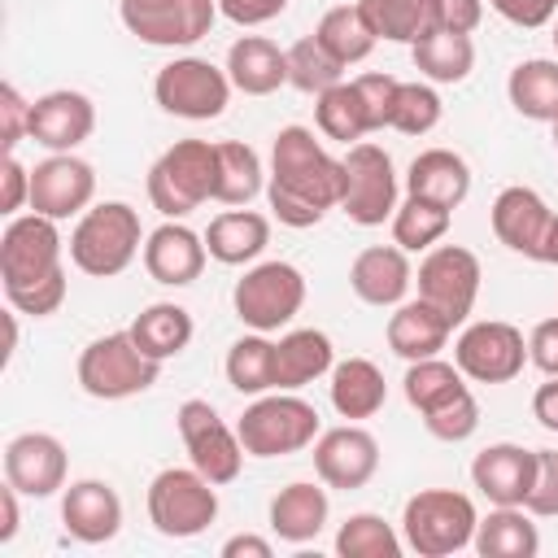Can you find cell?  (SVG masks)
Segmentation results:
<instances>
[{
	"label": "cell",
	"mask_w": 558,
	"mask_h": 558,
	"mask_svg": "<svg viewBox=\"0 0 558 558\" xmlns=\"http://www.w3.org/2000/svg\"><path fill=\"white\" fill-rule=\"evenodd\" d=\"M344 192V161L314 140L310 126H283L270 144V174H266V201L270 214L292 227H318L327 209H340Z\"/></svg>",
	"instance_id": "6da1fadb"
},
{
	"label": "cell",
	"mask_w": 558,
	"mask_h": 558,
	"mask_svg": "<svg viewBox=\"0 0 558 558\" xmlns=\"http://www.w3.org/2000/svg\"><path fill=\"white\" fill-rule=\"evenodd\" d=\"M144 240L140 214L126 201H100L78 214L70 231V262L92 279H113L144 253Z\"/></svg>",
	"instance_id": "7a4b0ae2"
},
{
	"label": "cell",
	"mask_w": 558,
	"mask_h": 558,
	"mask_svg": "<svg viewBox=\"0 0 558 558\" xmlns=\"http://www.w3.org/2000/svg\"><path fill=\"white\" fill-rule=\"evenodd\" d=\"M218 192V144L179 140L148 170V201L161 218H187Z\"/></svg>",
	"instance_id": "3957f363"
},
{
	"label": "cell",
	"mask_w": 558,
	"mask_h": 558,
	"mask_svg": "<svg viewBox=\"0 0 558 558\" xmlns=\"http://www.w3.org/2000/svg\"><path fill=\"white\" fill-rule=\"evenodd\" d=\"M475 501L458 488H418L401 510V541L418 558H449L475 541Z\"/></svg>",
	"instance_id": "277c9868"
},
{
	"label": "cell",
	"mask_w": 558,
	"mask_h": 558,
	"mask_svg": "<svg viewBox=\"0 0 558 558\" xmlns=\"http://www.w3.org/2000/svg\"><path fill=\"white\" fill-rule=\"evenodd\" d=\"M248 458H288L318 440V410L296 392H262L235 423Z\"/></svg>",
	"instance_id": "5b68a950"
},
{
	"label": "cell",
	"mask_w": 558,
	"mask_h": 558,
	"mask_svg": "<svg viewBox=\"0 0 558 558\" xmlns=\"http://www.w3.org/2000/svg\"><path fill=\"white\" fill-rule=\"evenodd\" d=\"M78 388L96 401H126V397H140L157 384L161 375V362L148 357L131 331H109V336H96L83 353H78Z\"/></svg>",
	"instance_id": "8992f818"
},
{
	"label": "cell",
	"mask_w": 558,
	"mask_h": 558,
	"mask_svg": "<svg viewBox=\"0 0 558 558\" xmlns=\"http://www.w3.org/2000/svg\"><path fill=\"white\" fill-rule=\"evenodd\" d=\"M218 519V484L196 466H166L148 484V523L170 541H192Z\"/></svg>",
	"instance_id": "52a82bcc"
},
{
	"label": "cell",
	"mask_w": 558,
	"mask_h": 558,
	"mask_svg": "<svg viewBox=\"0 0 558 558\" xmlns=\"http://www.w3.org/2000/svg\"><path fill=\"white\" fill-rule=\"evenodd\" d=\"M235 318L253 331H279L288 327L305 305V275L292 262H257L248 266L231 288Z\"/></svg>",
	"instance_id": "ba28073f"
},
{
	"label": "cell",
	"mask_w": 558,
	"mask_h": 558,
	"mask_svg": "<svg viewBox=\"0 0 558 558\" xmlns=\"http://www.w3.org/2000/svg\"><path fill=\"white\" fill-rule=\"evenodd\" d=\"M231 92L235 87H231L227 70H218L205 57H174L153 78V100L170 118H187V122H214V118H222Z\"/></svg>",
	"instance_id": "9c48e42d"
},
{
	"label": "cell",
	"mask_w": 558,
	"mask_h": 558,
	"mask_svg": "<svg viewBox=\"0 0 558 558\" xmlns=\"http://www.w3.org/2000/svg\"><path fill=\"white\" fill-rule=\"evenodd\" d=\"M61 253H65V240L57 231V218H44V214H17L9 218L4 235H0V283H4V296L9 292H22L39 279H52L61 275Z\"/></svg>",
	"instance_id": "30bf717a"
},
{
	"label": "cell",
	"mask_w": 558,
	"mask_h": 558,
	"mask_svg": "<svg viewBox=\"0 0 558 558\" xmlns=\"http://www.w3.org/2000/svg\"><path fill=\"white\" fill-rule=\"evenodd\" d=\"M340 161H344V192H340L344 218L357 222V227L392 222V214H397V170H392V157L379 144L357 140V144H349V153Z\"/></svg>",
	"instance_id": "8fae6325"
},
{
	"label": "cell",
	"mask_w": 558,
	"mask_h": 558,
	"mask_svg": "<svg viewBox=\"0 0 558 558\" xmlns=\"http://www.w3.org/2000/svg\"><path fill=\"white\" fill-rule=\"evenodd\" d=\"M179 423V436H183V449H187V462L214 480L218 488L240 480V466H244V445H240V432L222 423V414L205 401V397H187L174 414Z\"/></svg>",
	"instance_id": "7c38bea8"
},
{
	"label": "cell",
	"mask_w": 558,
	"mask_h": 558,
	"mask_svg": "<svg viewBox=\"0 0 558 558\" xmlns=\"http://www.w3.org/2000/svg\"><path fill=\"white\" fill-rule=\"evenodd\" d=\"M122 26L153 48H187L218 22V0H118Z\"/></svg>",
	"instance_id": "4fadbf2b"
},
{
	"label": "cell",
	"mask_w": 558,
	"mask_h": 558,
	"mask_svg": "<svg viewBox=\"0 0 558 558\" xmlns=\"http://www.w3.org/2000/svg\"><path fill=\"white\" fill-rule=\"evenodd\" d=\"M480 279H484L480 257L471 248H462V244H436V248H427V257L414 270L418 301H427L432 310H440L453 327H462L466 314L475 310Z\"/></svg>",
	"instance_id": "5bb4252c"
},
{
	"label": "cell",
	"mask_w": 558,
	"mask_h": 558,
	"mask_svg": "<svg viewBox=\"0 0 558 558\" xmlns=\"http://www.w3.org/2000/svg\"><path fill=\"white\" fill-rule=\"evenodd\" d=\"M453 362L475 384H510V379H519V371L527 362V340L506 318H480L458 331Z\"/></svg>",
	"instance_id": "9a60e30c"
},
{
	"label": "cell",
	"mask_w": 558,
	"mask_h": 558,
	"mask_svg": "<svg viewBox=\"0 0 558 558\" xmlns=\"http://www.w3.org/2000/svg\"><path fill=\"white\" fill-rule=\"evenodd\" d=\"M314 471L327 488H340V493L366 488L379 471V440L362 423L327 427L314 440Z\"/></svg>",
	"instance_id": "2e32d148"
},
{
	"label": "cell",
	"mask_w": 558,
	"mask_h": 558,
	"mask_svg": "<svg viewBox=\"0 0 558 558\" xmlns=\"http://www.w3.org/2000/svg\"><path fill=\"white\" fill-rule=\"evenodd\" d=\"M96 196V170L92 161L74 157V153H52L31 170V209L44 218H78L83 209H92Z\"/></svg>",
	"instance_id": "e0dca14e"
},
{
	"label": "cell",
	"mask_w": 558,
	"mask_h": 558,
	"mask_svg": "<svg viewBox=\"0 0 558 558\" xmlns=\"http://www.w3.org/2000/svg\"><path fill=\"white\" fill-rule=\"evenodd\" d=\"M65 445L52 432H22L4 445V480L22 497H52L65 488Z\"/></svg>",
	"instance_id": "ac0fdd59"
},
{
	"label": "cell",
	"mask_w": 558,
	"mask_h": 558,
	"mask_svg": "<svg viewBox=\"0 0 558 558\" xmlns=\"http://www.w3.org/2000/svg\"><path fill=\"white\" fill-rule=\"evenodd\" d=\"M96 131V105L87 92L57 87L31 100V140L48 153H74Z\"/></svg>",
	"instance_id": "d6986e66"
},
{
	"label": "cell",
	"mask_w": 558,
	"mask_h": 558,
	"mask_svg": "<svg viewBox=\"0 0 558 558\" xmlns=\"http://www.w3.org/2000/svg\"><path fill=\"white\" fill-rule=\"evenodd\" d=\"M488 218H493V235H497L510 253L541 262V244H545V231H549V222H554V209L545 205V196H541L536 187H523V183L501 187Z\"/></svg>",
	"instance_id": "ffe728a7"
},
{
	"label": "cell",
	"mask_w": 558,
	"mask_h": 558,
	"mask_svg": "<svg viewBox=\"0 0 558 558\" xmlns=\"http://www.w3.org/2000/svg\"><path fill=\"white\" fill-rule=\"evenodd\" d=\"M205 257H209L205 235H196L192 227H183V218H166L144 240V270H148V279H157L166 288L196 283L201 270H205Z\"/></svg>",
	"instance_id": "44dd1931"
},
{
	"label": "cell",
	"mask_w": 558,
	"mask_h": 558,
	"mask_svg": "<svg viewBox=\"0 0 558 558\" xmlns=\"http://www.w3.org/2000/svg\"><path fill=\"white\" fill-rule=\"evenodd\" d=\"M349 288L357 301L375 305V310H397L405 301V292L414 288V266L410 253L401 244H371L353 257L349 266Z\"/></svg>",
	"instance_id": "7402d4cb"
},
{
	"label": "cell",
	"mask_w": 558,
	"mask_h": 558,
	"mask_svg": "<svg viewBox=\"0 0 558 558\" xmlns=\"http://www.w3.org/2000/svg\"><path fill=\"white\" fill-rule=\"evenodd\" d=\"M61 523L83 545H105L122 532V497L109 480H74L61 493Z\"/></svg>",
	"instance_id": "603a6c76"
},
{
	"label": "cell",
	"mask_w": 558,
	"mask_h": 558,
	"mask_svg": "<svg viewBox=\"0 0 558 558\" xmlns=\"http://www.w3.org/2000/svg\"><path fill=\"white\" fill-rule=\"evenodd\" d=\"M532 475H536V449H523V445H510V440L484 445L471 462V484L493 506H523L527 488H532Z\"/></svg>",
	"instance_id": "cb8c5ba5"
},
{
	"label": "cell",
	"mask_w": 558,
	"mask_h": 558,
	"mask_svg": "<svg viewBox=\"0 0 558 558\" xmlns=\"http://www.w3.org/2000/svg\"><path fill=\"white\" fill-rule=\"evenodd\" d=\"M227 78L244 96H270L288 83V48H279L266 35H240L227 48Z\"/></svg>",
	"instance_id": "d4e9b609"
},
{
	"label": "cell",
	"mask_w": 558,
	"mask_h": 558,
	"mask_svg": "<svg viewBox=\"0 0 558 558\" xmlns=\"http://www.w3.org/2000/svg\"><path fill=\"white\" fill-rule=\"evenodd\" d=\"M336 366V349L331 336L318 327H292L288 336L275 340V388L296 392L323 375H331Z\"/></svg>",
	"instance_id": "484cf974"
},
{
	"label": "cell",
	"mask_w": 558,
	"mask_h": 558,
	"mask_svg": "<svg viewBox=\"0 0 558 558\" xmlns=\"http://www.w3.org/2000/svg\"><path fill=\"white\" fill-rule=\"evenodd\" d=\"M331 501L327 488L314 480H292L270 497V532L288 545H305L327 527Z\"/></svg>",
	"instance_id": "4316f807"
},
{
	"label": "cell",
	"mask_w": 558,
	"mask_h": 558,
	"mask_svg": "<svg viewBox=\"0 0 558 558\" xmlns=\"http://www.w3.org/2000/svg\"><path fill=\"white\" fill-rule=\"evenodd\" d=\"M384 336H388V349H392L397 357L418 362V357H436V353L449 344L453 323H449L440 310H432L427 301L414 296V301H401V305L388 314Z\"/></svg>",
	"instance_id": "83f0119b"
},
{
	"label": "cell",
	"mask_w": 558,
	"mask_h": 558,
	"mask_svg": "<svg viewBox=\"0 0 558 558\" xmlns=\"http://www.w3.org/2000/svg\"><path fill=\"white\" fill-rule=\"evenodd\" d=\"M405 196H423L445 209H458L471 196V166L453 148H423L405 170Z\"/></svg>",
	"instance_id": "f1b7e54d"
},
{
	"label": "cell",
	"mask_w": 558,
	"mask_h": 558,
	"mask_svg": "<svg viewBox=\"0 0 558 558\" xmlns=\"http://www.w3.org/2000/svg\"><path fill=\"white\" fill-rule=\"evenodd\" d=\"M266 244H270V218L248 205H235V209H222L218 218H209L205 248L222 266H248L262 257Z\"/></svg>",
	"instance_id": "f546056e"
},
{
	"label": "cell",
	"mask_w": 558,
	"mask_h": 558,
	"mask_svg": "<svg viewBox=\"0 0 558 558\" xmlns=\"http://www.w3.org/2000/svg\"><path fill=\"white\" fill-rule=\"evenodd\" d=\"M331 405L340 418L357 423V418H375L388 401V384H384V371L371 362V357H344L331 366Z\"/></svg>",
	"instance_id": "4dcf8cb0"
},
{
	"label": "cell",
	"mask_w": 558,
	"mask_h": 558,
	"mask_svg": "<svg viewBox=\"0 0 558 558\" xmlns=\"http://www.w3.org/2000/svg\"><path fill=\"white\" fill-rule=\"evenodd\" d=\"M475 554L480 558H536L541 554V532L523 506H493L475 523Z\"/></svg>",
	"instance_id": "1f68e13d"
},
{
	"label": "cell",
	"mask_w": 558,
	"mask_h": 558,
	"mask_svg": "<svg viewBox=\"0 0 558 558\" xmlns=\"http://www.w3.org/2000/svg\"><path fill=\"white\" fill-rule=\"evenodd\" d=\"M366 26L375 31V39L388 44H418L432 31H440V9L436 0H357Z\"/></svg>",
	"instance_id": "d6a6232c"
},
{
	"label": "cell",
	"mask_w": 558,
	"mask_h": 558,
	"mask_svg": "<svg viewBox=\"0 0 558 558\" xmlns=\"http://www.w3.org/2000/svg\"><path fill=\"white\" fill-rule=\"evenodd\" d=\"M126 331L135 336V344H140L148 357L170 362V357H179V353L192 344L196 323H192V314H187L183 305H174V301H153V305H144V310L131 318Z\"/></svg>",
	"instance_id": "836d02e7"
},
{
	"label": "cell",
	"mask_w": 558,
	"mask_h": 558,
	"mask_svg": "<svg viewBox=\"0 0 558 558\" xmlns=\"http://www.w3.org/2000/svg\"><path fill=\"white\" fill-rule=\"evenodd\" d=\"M506 96L514 113L532 122H554L558 118V57H527L510 70Z\"/></svg>",
	"instance_id": "e575fe53"
},
{
	"label": "cell",
	"mask_w": 558,
	"mask_h": 558,
	"mask_svg": "<svg viewBox=\"0 0 558 558\" xmlns=\"http://www.w3.org/2000/svg\"><path fill=\"white\" fill-rule=\"evenodd\" d=\"M410 57H414V70L427 78V83H462L471 70H475V39L471 35H462V31H449V26H440V31H432L427 39H418L414 48H410Z\"/></svg>",
	"instance_id": "d590c367"
},
{
	"label": "cell",
	"mask_w": 558,
	"mask_h": 558,
	"mask_svg": "<svg viewBox=\"0 0 558 558\" xmlns=\"http://www.w3.org/2000/svg\"><path fill=\"white\" fill-rule=\"evenodd\" d=\"M227 384L240 397H262L275 392V340H266V331H248L227 349Z\"/></svg>",
	"instance_id": "8d00e7d4"
},
{
	"label": "cell",
	"mask_w": 558,
	"mask_h": 558,
	"mask_svg": "<svg viewBox=\"0 0 558 558\" xmlns=\"http://www.w3.org/2000/svg\"><path fill=\"white\" fill-rule=\"evenodd\" d=\"M314 35H318V44H323L344 70L357 65V61H366V57L375 52V44H379L357 4H336V9H327V13L318 17Z\"/></svg>",
	"instance_id": "74e56055"
},
{
	"label": "cell",
	"mask_w": 558,
	"mask_h": 558,
	"mask_svg": "<svg viewBox=\"0 0 558 558\" xmlns=\"http://www.w3.org/2000/svg\"><path fill=\"white\" fill-rule=\"evenodd\" d=\"M314 122H318V131H323L327 140H336V144H344V148L371 135V122H366V109H362V96H357L353 78H349V83H336V87H327V92L314 96Z\"/></svg>",
	"instance_id": "f35d334b"
},
{
	"label": "cell",
	"mask_w": 558,
	"mask_h": 558,
	"mask_svg": "<svg viewBox=\"0 0 558 558\" xmlns=\"http://www.w3.org/2000/svg\"><path fill=\"white\" fill-rule=\"evenodd\" d=\"M262 187H266V170H262L257 148H248L244 140H222L218 144V192H214V201L248 205Z\"/></svg>",
	"instance_id": "ab89813d"
},
{
	"label": "cell",
	"mask_w": 558,
	"mask_h": 558,
	"mask_svg": "<svg viewBox=\"0 0 558 558\" xmlns=\"http://www.w3.org/2000/svg\"><path fill=\"white\" fill-rule=\"evenodd\" d=\"M453 209L423 201V196H405L392 214V244H401L405 253H427L449 235Z\"/></svg>",
	"instance_id": "60d3db41"
},
{
	"label": "cell",
	"mask_w": 558,
	"mask_h": 558,
	"mask_svg": "<svg viewBox=\"0 0 558 558\" xmlns=\"http://www.w3.org/2000/svg\"><path fill=\"white\" fill-rule=\"evenodd\" d=\"M401 549H405L401 532L375 510L349 514L336 532V554L340 558H401Z\"/></svg>",
	"instance_id": "b9f144b4"
},
{
	"label": "cell",
	"mask_w": 558,
	"mask_h": 558,
	"mask_svg": "<svg viewBox=\"0 0 558 558\" xmlns=\"http://www.w3.org/2000/svg\"><path fill=\"white\" fill-rule=\"evenodd\" d=\"M462 379H466V375L458 371V362H445V357L436 353V357H418V362H410L401 388H405V401H410L418 414H427V410L445 405L449 397H458V392L466 388Z\"/></svg>",
	"instance_id": "7bdbcfd3"
},
{
	"label": "cell",
	"mask_w": 558,
	"mask_h": 558,
	"mask_svg": "<svg viewBox=\"0 0 558 558\" xmlns=\"http://www.w3.org/2000/svg\"><path fill=\"white\" fill-rule=\"evenodd\" d=\"M288 83L305 96H318L336 83H344V65L318 44V35H301L292 48H288Z\"/></svg>",
	"instance_id": "ee69618b"
},
{
	"label": "cell",
	"mask_w": 558,
	"mask_h": 558,
	"mask_svg": "<svg viewBox=\"0 0 558 558\" xmlns=\"http://www.w3.org/2000/svg\"><path fill=\"white\" fill-rule=\"evenodd\" d=\"M445 105H440V92L432 83H401L397 87V100H392V131L401 135H427L436 122H440Z\"/></svg>",
	"instance_id": "f6af8a7d"
},
{
	"label": "cell",
	"mask_w": 558,
	"mask_h": 558,
	"mask_svg": "<svg viewBox=\"0 0 558 558\" xmlns=\"http://www.w3.org/2000/svg\"><path fill=\"white\" fill-rule=\"evenodd\" d=\"M418 418H423V427H427L436 440L458 445V440H471V436H475V427H480V401H475L471 388H462L458 397H449L445 405H436V410H427V414H418Z\"/></svg>",
	"instance_id": "bcb514c9"
},
{
	"label": "cell",
	"mask_w": 558,
	"mask_h": 558,
	"mask_svg": "<svg viewBox=\"0 0 558 558\" xmlns=\"http://www.w3.org/2000/svg\"><path fill=\"white\" fill-rule=\"evenodd\" d=\"M523 510L532 519H558V449H536V475Z\"/></svg>",
	"instance_id": "7dc6e473"
},
{
	"label": "cell",
	"mask_w": 558,
	"mask_h": 558,
	"mask_svg": "<svg viewBox=\"0 0 558 558\" xmlns=\"http://www.w3.org/2000/svg\"><path fill=\"white\" fill-rule=\"evenodd\" d=\"M353 87H357V96H362V109H366L371 131H384V126L392 122V100H397L401 78H392V74H357Z\"/></svg>",
	"instance_id": "c3c4849f"
},
{
	"label": "cell",
	"mask_w": 558,
	"mask_h": 558,
	"mask_svg": "<svg viewBox=\"0 0 558 558\" xmlns=\"http://www.w3.org/2000/svg\"><path fill=\"white\" fill-rule=\"evenodd\" d=\"M31 140V100H22V92L13 83L0 87V144L4 157L17 153V144Z\"/></svg>",
	"instance_id": "681fc988"
},
{
	"label": "cell",
	"mask_w": 558,
	"mask_h": 558,
	"mask_svg": "<svg viewBox=\"0 0 558 558\" xmlns=\"http://www.w3.org/2000/svg\"><path fill=\"white\" fill-rule=\"evenodd\" d=\"M22 205H31V170L17 161V153H9L0 166V214L17 218Z\"/></svg>",
	"instance_id": "f907efd6"
},
{
	"label": "cell",
	"mask_w": 558,
	"mask_h": 558,
	"mask_svg": "<svg viewBox=\"0 0 558 558\" xmlns=\"http://www.w3.org/2000/svg\"><path fill=\"white\" fill-rule=\"evenodd\" d=\"M493 13H501L510 26H523V31H541L554 22L558 13V0H488Z\"/></svg>",
	"instance_id": "816d5d0a"
},
{
	"label": "cell",
	"mask_w": 558,
	"mask_h": 558,
	"mask_svg": "<svg viewBox=\"0 0 558 558\" xmlns=\"http://www.w3.org/2000/svg\"><path fill=\"white\" fill-rule=\"evenodd\" d=\"M527 362L541 371V375H558V314L554 318H541L527 336Z\"/></svg>",
	"instance_id": "f5cc1de1"
},
{
	"label": "cell",
	"mask_w": 558,
	"mask_h": 558,
	"mask_svg": "<svg viewBox=\"0 0 558 558\" xmlns=\"http://www.w3.org/2000/svg\"><path fill=\"white\" fill-rule=\"evenodd\" d=\"M288 9V0H218V13L235 26H266Z\"/></svg>",
	"instance_id": "db71d44e"
},
{
	"label": "cell",
	"mask_w": 558,
	"mask_h": 558,
	"mask_svg": "<svg viewBox=\"0 0 558 558\" xmlns=\"http://www.w3.org/2000/svg\"><path fill=\"white\" fill-rule=\"evenodd\" d=\"M436 9H440V26L462 35H471L484 22V0H436Z\"/></svg>",
	"instance_id": "11a10c76"
},
{
	"label": "cell",
	"mask_w": 558,
	"mask_h": 558,
	"mask_svg": "<svg viewBox=\"0 0 558 558\" xmlns=\"http://www.w3.org/2000/svg\"><path fill=\"white\" fill-rule=\"evenodd\" d=\"M532 418L545 432H558V375H545V384L532 392Z\"/></svg>",
	"instance_id": "9f6ffc18"
},
{
	"label": "cell",
	"mask_w": 558,
	"mask_h": 558,
	"mask_svg": "<svg viewBox=\"0 0 558 558\" xmlns=\"http://www.w3.org/2000/svg\"><path fill=\"white\" fill-rule=\"evenodd\" d=\"M270 554H275V545L266 536H253V532L222 541V558H270Z\"/></svg>",
	"instance_id": "6f0895ef"
},
{
	"label": "cell",
	"mask_w": 558,
	"mask_h": 558,
	"mask_svg": "<svg viewBox=\"0 0 558 558\" xmlns=\"http://www.w3.org/2000/svg\"><path fill=\"white\" fill-rule=\"evenodd\" d=\"M17 488L4 480V488H0V545H9L13 536H17V523H22V514H17Z\"/></svg>",
	"instance_id": "680465c9"
},
{
	"label": "cell",
	"mask_w": 558,
	"mask_h": 558,
	"mask_svg": "<svg viewBox=\"0 0 558 558\" xmlns=\"http://www.w3.org/2000/svg\"><path fill=\"white\" fill-rule=\"evenodd\" d=\"M541 262H545V266H558V214H554V222H549V231H545V244H541Z\"/></svg>",
	"instance_id": "91938a15"
},
{
	"label": "cell",
	"mask_w": 558,
	"mask_h": 558,
	"mask_svg": "<svg viewBox=\"0 0 558 558\" xmlns=\"http://www.w3.org/2000/svg\"><path fill=\"white\" fill-rule=\"evenodd\" d=\"M549 126H554V148H558V118H554V122H549Z\"/></svg>",
	"instance_id": "94428289"
},
{
	"label": "cell",
	"mask_w": 558,
	"mask_h": 558,
	"mask_svg": "<svg viewBox=\"0 0 558 558\" xmlns=\"http://www.w3.org/2000/svg\"><path fill=\"white\" fill-rule=\"evenodd\" d=\"M554 52H558V22H554Z\"/></svg>",
	"instance_id": "6125c7cd"
}]
</instances>
